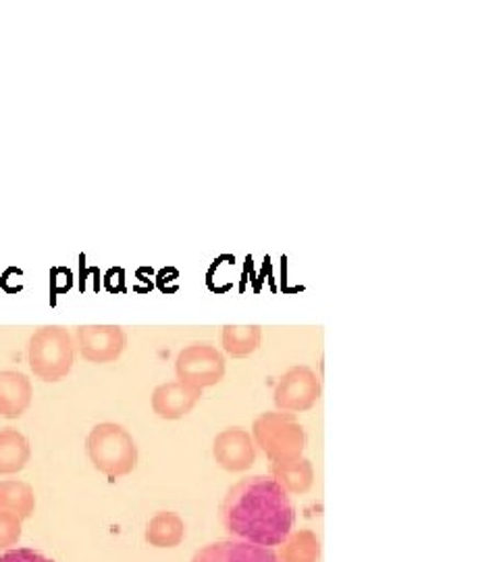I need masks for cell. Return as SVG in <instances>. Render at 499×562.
I'll list each match as a JSON object with an SVG mask.
<instances>
[{
	"label": "cell",
	"instance_id": "obj_6",
	"mask_svg": "<svg viewBox=\"0 0 499 562\" xmlns=\"http://www.w3.org/2000/svg\"><path fill=\"white\" fill-rule=\"evenodd\" d=\"M322 394L319 375L306 367L298 364L287 369L273 390V401L281 413H306L310 411Z\"/></svg>",
	"mask_w": 499,
	"mask_h": 562
},
{
	"label": "cell",
	"instance_id": "obj_11",
	"mask_svg": "<svg viewBox=\"0 0 499 562\" xmlns=\"http://www.w3.org/2000/svg\"><path fill=\"white\" fill-rule=\"evenodd\" d=\"M32 382L21 371H0V415L20 419L32 404Z\"/></svg>",
	"mask_w": 499,
	"mask_h": 562
},
{
	"label": "cell",
	"instance_id": "obj_7",
	"mask_svg": "<svg viewBox=\"0 0 499 562\" xmlns=\"http://www.w3.org/2000/svg\"><path fill=\"white\" fill-rule=\"evenodd\" d=\"M81 357L88 362L117 361L127 348V336L120 325H81L76 329Z\"/></svg>",
	"mask_w": 499,
	"mask_h": 562
},
{
	"label": "cell",
	"instance_id": "obj_13",
	"mask_svg": "<svg viewBox=\"0 0 499 562\" xmlns=\"http://www.w3.org/2000/svg\"><path fill=\"white\" fill-rule=\"evenodd\" d=\"M271 477L280 483L287 494L302 496L315 483V467L304 457L294 461L271 462Z\"/></svg>",
	"mask_w": 499,
	"mask_h": 562
},
{
	"label": "cell",
	"instance_id": "obj_2",
	"mask_svg": "<svg viewBox=\"0 0 499 562\" xmlns=\"http://www.w3.org/2000/svg\"><path fill=\"white\" fill-rule=\"evenodd\" d=\"M88 457L94 469L111 480H120L136 471L138 443L120 423H99L86 440Z\"/></svg>",
	"mask_w": 499,
	"mask_h": 562
},
{
	"label": "cell",
	"instance_id": "obj_12",
	"mask_svg": "<svg viewBox=\"0 0 499 562\" xmlns=\"http://www.w3.org/2000/svg\"><path fill=\"white\" fill-rule=\"evenodd\" d=\"M144 540L152 548H178L185 540V522L173 510H160L146 522Z\"/></svg>",
	"mask_w": 499,
	"mask_h": 562
},
{
	"label": "cell",
	"instance_id": "obj_3",
	"mask_svg": "<svg viewBox=\"0 0 499 562\" xmlns=\"http://www.w3.org/2000/svg\"><path fill=\"white\" fill-rule=\"evenodd\" d=\"M76 361L71 334L60 325L41 327L27 344V362L32 373L42 382L55 383L67 378Z\"/></svg>",
	"mask_w": 499,
	"mask_h": 562
},
{
	"label": "cell",
	"instance_id": "obj_10",
	"mask_svg": "<svg viewBox=\"0 0 499 562\" xmlns=\"http://www.w3.org/2000/svg\"><path fill=\"white\" fill-rule=\"evenodd\" d=\"M192 562H280V559L269 548L240 540H223L200 548Z\"/></svg>",
	"mask_w": 499,
	"mask_h": 562
},
{
	"label": "cell",
	"instance_id": "obj_17",
	"mask_svg": "<svg viewBox=\"0 0 499 562\" xmlns=\"http://www.w3.org/2000/svg\"><path fill=\"white\" fill-rule=\"evenodd\" d=\"M280 562H320V542L315 531H292L280 546Z\"/></svg>",
	"mask_w": 499,
	"mask_h": 562
},
{
	"label": "cell",
	"instance_id": "obj_1",
	"mask_svg": "<svg viewBox=\"0 0 499 562\" xmlns=\"http://www.w3.org/2000/svg\"><path fill=\"white\" fill-rule=\"evenodd\" d=\"M219 513L227 533L269 550L285 542L296 521L290 494L271 475L246 477L229 487Z\"/></svg>",
	"mask_w": 499,
	"mask_h": 562
},
{
	"label": "cell",
	"instance_id": "obj_16",
	"mask_svg": "<svg viewBox=\"0 0 499 562\" xmlns=\"http://www.w3.org/2000/svg\"><path fill=\"white\" fill-rule=\"evenodd\" d=\"M262 341L260 325H225L220 334L223 350L234 359H246L259 350Z\"/></svg>",
	"mask_w": 499,
	"mask_h": 562
},
{
	"label": "cell",
	"instance_id": "obj_15",
	"mask_svg": "<svg viewBox=\"0 0 499 562\" xmlns=\"http://www.w3.org/2000/svg\"><path fill=\"white\" fill-rule=\"evenodd\" d=\"M32 459V448L27 438L13 429H0V475H15L27 467Z\"/></svg>",
	"mask_w": 499,
	"mask_h": 562
},
{
	"label": "cell",
	"instance_id": "obj_19",
	"mask_svg": "<svg viewBox=\"0 0 499 562\" xmlns=\"http://www.w3.org/2000/svg\"><path fill=\"white\" fill-rule=\"evenodd\" d=\"M0 562H55L32 548H15L0 554Z\"/></svg>",
	"mask_w": 499,
	"mask_h": 562
},
{
	"label": "cell",
	"instance_id": "obj_8",
	"mask_svg": "<svg viewBox=\"0 0 499 562\" xmlns=\"http://www.w3.org/2000/svg\"><path fill=\"white\" fill-rule=\"evenodd\" d=\"M213 457L220 469L229 473H243L257 462V443L243 427H227L215 436Z\"/></svg>",
	"mask_w": 499,
	"mask_h": 562
},
{
	"label": "cell",
	"instance_id": "obj_18",
	"mask_svg": "<svg viewBox=\"0 0 499 562\" xmlns=\"http://www.w3.org/2000/svg\"><path fill=\"white\" fill-rule=\"evenodd\" d=\"M21 522L18 517L0 515V550H9L21 540Z\"/></svg>",
	"mask_w": 499,
	"mask_h": 562
},
{
	"label": "cell",
	"instance_id": "obj_5",
	"mask_svg": "<svg viewBox=\"0 0 499 562\" xmlns=\"http://www.w3.org/2000/svg\"><path fill=\"white\" fill-rule=\"evenodd\" d=\"M225 371H227V362L223 352L208 341H194L185 346L175 359L178 382L185 383L200 392L204 387H213L223 382Z\"/></svg>",
	"mask_w": 499,
	"mask_h": 562
},
{
	"label": "cell",
	"instance_id": "obj_9",
	"mask_svg": "<svg viewBox=\"0 0 499 562\" xmlns=\"http://www.w3.org/2000/svg\"><path fill=\"white\" fill-rule=\"evenodd\" d=\"M202 398V392L181 382L160 383L152 392V411L160 419L178 422L190 415Z\"/></svg>",
	"mask_w": 499,
	"mask_h": 562
},
{
	"label": "cell",
	"instance_id": "obj_14",
	"mask_svg": "<svg viewBox=\"0 0 499 562\" xmlns=\"http://www.w3.org/2000/svg\"><path fill=\"white\" fill-rule=\"evenodd\" d=\"M36 510V494L30 483L20 480L0 482V515L18 517L25 521Z\"/></svg>",
	"mask_w": 499,
	"mask_h": 562
},
{
	"label": "cell",
	"instance_id": "obj_4",
	"mask_svg": "<svg viewBox=\"0 0 499 562\" xmlns=\"http://www.w3.org/2000/svg\"><path fill=\"white\" fill-rule=\"evenodd\" d=\"M252 440L269 461H294L304 454L306 431L292 413H262L252 423Z\"/></svg>",
	"mask_w": 499,
	"mask_h": 562
}]
</instances>
